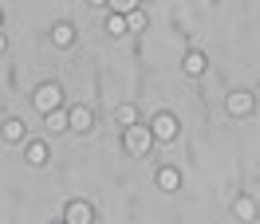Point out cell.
<instances>
[{"mask_svg":"<svg viewBox=\"0 0 260 224\" xmlns=\"http://www.w3.org/2000/svg\"><path fill=\"white\" fill-rule=\"evenodd\" d=\"M150 145H154V134H150V126H126L122 130V150H126L130 158H146Z\"/></svg>","mask_w":260,"mask_h":224,"instance_id":"cell-1","label":"cell"},{"mask_svg":"<svg viewBox=\"0 0 260 224\" xmlns=\"http://www.w3.org/2000/svg\"><path fill=\"white\" fill-rule=\"evenodd\" d=\"M36 110L40 114H51V110H59V102H63V91H59V83H44V87H36Z\"/></svg>","mask_w":260,"mask_h":224,"instance_id":"cell-2","label":"cell"},{"mask_svg":"<svg viewBox=\"0 0 260 224\" xmlns=\"http://www.w3.org/2000/svg\"><path fill=\"white\" fill-rule=\"evenodd\" d=\"M150 134H154V142H174V138H178V118H174V114H154Z\"/></svg>","mask_w":260,"mask_h":224,"instance_id":"cell-3","label":"cell"},{"mask_svg":"<svg viewBox=\"0 0 260 224\" xmlns=\"http://www.w3.org/2000/svg\"><path fill=\"white\" fill-rule=\"evenodd\" d=\"M229 114H237V118H244V114H252V106H256V95L252 91H233V95L225 98Z\"/></svg>","mask_w":260,"mask_h":224,"instance_id":"cell-4","label":"cell"},{"mask_svg":"<svg viewBox=\"0 0 260 224\" xmlns=\"http://www.w3.org/2000/svg\"><path fill=\"white\" fill-rule=\"evenodd\" d=\"M67 122H71V130H75V134H87V130H91V122H95V114L87 110V106H71V110H67Z\"/></svg>","mask_w":260,"mask_h":224,"instance_id":"cell-5","label":"cell"},{"mask_svg":"<svg viewBox=\"0 0 260 224\" xmlns=\"http://www.w3.org/2000/svg\"><path fill=\"white\" fill-rule=\"evenodd\" d=\"M63 216H67V224H91V205H83V201H71V205L63 208Z\"/></svg>","mask_w":260,"mask_h":224,"instance_id":"cell-6","label":"cell"},{"mask_svg":"<svg viewBox=\"0 0 260 224\" xmlns=\"http://www.w3.org/2000/svg\"><path fill=\"white\" fill-rule=\"evenodd\" d=\"M154 185H158V189H166V193H174V189L181 185V173H178V169H170V165H162V169L154 173Z\"/></svg>","mask_w":260,"mask_h":224,"instance_id":"cell-7","label":"cell"},{"mask_svg":"<svg viewBox=\"0 0 260 224\" xmlns=\"http://www.w3.org/2000/svg\"><path fill=\"white\" fill-rule=\"evenodd\" d=\"M181 71H185L189 79L205 75V55H201V51H185V59H181Z\"/></svg>","mask_w":260,"mask_h":224,"instance_id":"cell-8","label":"cell"},{"mask_svg":"<svg viewBox=\"0 0 260 224\" xmlns=\"http://www.w3.org/2000/svg\"><path fill=\"white\" fill-rule=\"evenodd\" d=\"M24 134H28V126H24L20 118H4V126H0V138H4V142H24Z\"/></svg>","mask_w":260,"mask_h":224,"instance_id":"cell-9","label":"cell"},{"mask_svg":"<svg viewBox=\"0 0 260 224\" xmlns=\"http://www.w3.org/2000/svg\"><path fill=\"white\" fill-rule=\"evenodd\" d=\"M24 158H28V165H48V142H28L24 145Z\"/></svg>","mask_w":260,"mask_h":224,"instance_id":"cell-10","label":"cell"},{"mask_svg":"<svg viewBox=\"0 0 260 224\" xmlns=\"http://www.w3.org/2000/svg\"><path fill=\"white\" fill-rule=\"evenodd\" d=\"M51 44H55V48H71V44H75V28H71V24H55V28H51Z\"/></svg>","mask_w":260,"mask_h":224,"instance_id":"cell-11","label":"cell"},{"mask_svg":"<svg viewBox=\"0 0 260 224\" xmlns=\"http://www.w3.org/2000/svg\"><path fill=\"white\" fill-rule=\"evenodd\" d=\"M44 118H48V130H51V134H67V130H71L63 106H59V110H51V114H44Z\"/></svg>","mask_w":260,"mask_h":224,"instance_id":"cell-12","label":"cell"},{"mask_svg":"<svg viewBox=\"0 0 260 224\" xmlns=\"http://www.w3.org/2000/svg\"><path fill=\"white\" fill-rule=\"evenodd\" d=\"M146 28H150V16L142 12V8L126 12V32H134V35H138V32H146Z\"/></svg>","mask_w":260,"mask_h":224,"instance_id":"cell-13","label":"cell"},{"mask_svg":"<svg viewBox=\"0 0 260 224\" xmlns=\"http://www.w3.org/2000/svg\"><path fill=\"white\" fill-rule=\"evenodd\" d=\"M114 118H118V122H122V126H134V122H138V110H134V106H130V102H122V106H118V110H114Z\"/></svg>","mask_w":260,"mask_h":224,"instance_id":"cell-14","label":"cell"},{"mask_svg":"<svg viewBox=\"0 0 260 224\" xmlns=\"http://www.w3.org/2000/svg\"><path fill=\"white\" fill-rule=\"evenodd\" d=\"M233 212H237V216H241V220H252V216H256V205H252V201H248V197H241V201H237V205H233Z\"/></svg>","mask_w":260,"mask_h":224,"instance_id":"cell-15","label":"cell"},{"mask_svg":"<svg viewBox=\"0 0 260 224\" xmlns=\"http://www.w3.org/2000/svg\"><path fill=\"white\" fill-rule=\"evenodd\" d=\"M138 4H142V0H107V8H111V12H118V16H126V12H134Z\"/></svg>","mask_w":260,"mask_h":224,"instance_id":"cell-16","label":"cell"},{"mask_svg":"<svg viewBox=\"0 0 260 224\" xmlns=\"http://www.w3.org/2000/svg\"><path fill=\"white\" fill-rule=\"evenodd\" d=\"M107 32H111V35H126V16L111 12V16H107Z\"/></svg>","mask_w":260,"mask_h":224,"instance_id":"cell-17","label":"cell"},{"mask_svg":"<svg viewBox=\"0 0 260 224\" xmlns=\"http://www.w3.org/2000/svg\"><path fill=\"white\" fill-rule=\"evenodd\" d=\"M4 48H8V40H4V32H0V55H4Z\"/></svg>","mask_w":260,"mask_h":224,"instance_id":"cell-18","label":"cell"},{"mask_svg":"<svg viewBox=\"0 0 260 224\" xmlns=\"http://www.w3.org/2000/svg\"><path fill=\"white\" fill-rule=\"evenodd\" d=\"M87 4H95V8H99V4H107V0H87Z\"/></svg>","mask_w":260,"mask_h":224,"instance_id":"cell-19","label":"cell"}]
</instances>
